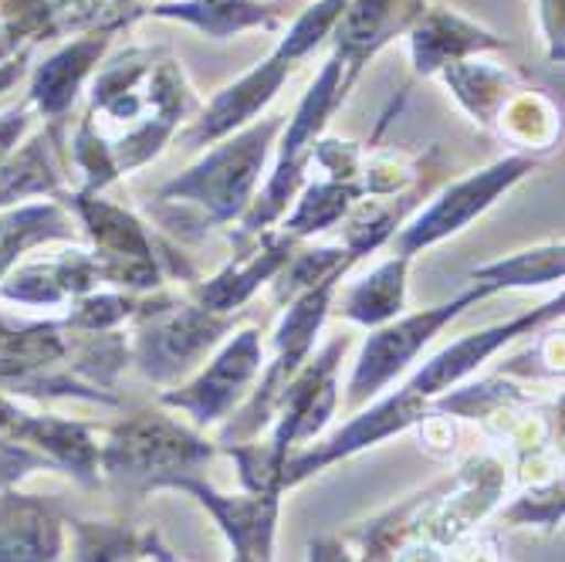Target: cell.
<instances>
[{"instance_id":"obj_1","label":"cell","mask_w":565,"mask_h":562,"mask_svg":"<svg viewBox=\"0 0 565 562\" xmlns=\"http://www.w3.org/2000/svg\"><path fill=\"white\" fill-rule=\"evenodd\" d=\"M196 113L186 72L167 47H129L88 82L85 119L106 142L116 177L157 160Z\"/></svg>"},{"instance_id":"obj_2","label":"cell","mask_w":565,"mask_h":562,"mask_svg":"<svg viewBox=\"0 0 565 562\" xmlns=\"http://www.w3.org/2000/svg\"><path fill=\"white\" fill-rule=\"evenodd\" d=\"M288 116H265L214 142L203 157L163 183L146 214L177 241H203L214 227L237 224L258 197Z\"/></svg>"},{"instance_id":"obj_3","label":"cell","mask_w":565,"mask_h":562,"mask_svg":"<svg viewBox=\"0 0 565 562\" xmlns=\"http://www.w3.org/2000/svg\"><path fill=\"white\" fill-rule=\"evenodd\" d=\"M132 326V363L142 370L146 380L173 386L177 380L193 377L211 360V352L234 332V316L203 309L190 295L180 298L157 288L146 295Z\"/></svg>"},{"instance_id":"obj_4","label":"cell","mask_w":565,"mask_h":562,"mask_svg":"<svg viewBox=\"0 0 565 562\" xmlns=\"http://www.w3.org/2000/svg\"><path fill=\"white\" fill-rule=\"evenodd\" d=\"M494 295L498 291L491 285H471L460 295H454L450 301H440V305H430V309H417V312H403V316L390 319L386 326L370 329L363 349L355 356L352 377L345 383V403L363 406V403L383 396V390L414 367L417 356L450 322H457L468 309H475V305H481Z\"/></svg>"},{"instance_id":"obj_5","label":"cell","mask_w":565,"mask_h":562,"mask_svg":"<svg viewBox=\"0 0 565 562\" xmlns=\"http://www.w3.org/2000/svg\"><path fill=\"white\" fill-rule=\"evenodd\" d=\"M539 163L542 157H532V152H511V157L494 160L484 170L450 180L444 190L430 197V203H424L420 211H414L399 224V231L390 237L393 254L414 262L420 251H430L440 241L468 231L511 187H519L529 173H535Z\"/></svg>"},{"instance_id":"obj_6","label":"cell","mask_w":565,"mask_h":562,"mask_svg":"<svg viewBox=\"0 0 565 562\" xmlns=\"http://www.w3.org/2000/svg\"><path fill=\"white\" fill-rule=\"evenodd\" d=\"M214 444L183 427L167 414H136L113 427L109 441L98 444V468L109 478L139 481L146 491L163 488L177 475H190L196 465L211 462Z\"/></svg>"},{"instance_id":"obj_7","label":"cell","mask_w":565,"mask_h":562,"mask_svg":"<svg viewBox=\"0 0 565 562\" xmlns=\"http://www.w3.org/2000/svg\"><path fill=\"white\" fill-rule=\"evenodd\" d=\"M262 370H265L262 332L247 326V329L227 336L211 352V360L203 363L186 383L163 390L160 403L186 414L193 421V427H214V424L227 421L250 396Z\"/></svg>"},{"instance_id":"obj_8","label":"cell","mask_w":565,"mask_h":562,"mask_svg":"<svg viewBox=\"0 0 565 562\" xmlns=\"http://www.w3.org/2000/svg\"><path fill=\"white\" fill-rule=\"evenodd\" d=\"M345 349H349V336H332L319 352L308 356V363L285 386L275 406L271 441L265 444L278 478L288 465V457L312 444L332 421L339 406V363Z\"/></svg>"},{"instance_id":"obj_9","label":"cell","mask_w":565,"mask_h":562,"mask_svg":"<svg viewBox=\"0 0 565 562\" xmlns=\"http://www.w3.org/2000/svg\"><path fill=\"white\" fill-rule=\"evenodd\" d=\"M298 65H301V59L285 41H278L265 62L247 68L241 78L224 85L207 106H200V113L177 132V142L183 149H207V146L234 136L237 129L258 123Z\"/></svg>"},{"instance_id":"obj_10","label":"cell","mask_w":565,"mask_h":562,"mask_svg":"<svg viewBox=\"0 0 565 562\" xmlns=\"http://www.w3.org/2000/svg\"><path fill=\"white\" fill-rule=\"evenodd\" d=\"M116 31H119L116 24L88 28L75 41L62 44L58 51H51L41 65H34L28 98H24L31 113H38L47 123H62L78 102V95L88 88L98 65L106 62Z\"/></svg>"},{"instance_id":"obj_11","label":"cell","mask_w":565,"mask_h":562,"mask_svg":"<svg viewBox=\"0 0 565 562\" xmlns=\"http://www.w3.org/2000/svg\"><path fill=\"white\" fill-rule=\"evenodd\" d=\"M163 488L190 491L207 512L217 519L221 532L227 536L231 559H250V562H275V532H278V512L281 495H221L207 481L193 475H177Z\"/></svg>"},{"instance_id":"obj_12","label":"cell","mask_w":565,"mask_h":562,"mask_svg":"<svg viewBox=\"0 0 565 562\" xmlns=\"http://www.w3.org/2000/svg\"><path fill=\"white\" fill-rule=\"evenodd\" d=\"M0 434L41 450L44 457H51V465L72 475L78 485L98 488L102 481L98 444L88 424L51 417V414H31L24 406H18L8 393H0Z\"/></svg>"},{"instance_id":"obj_13","label":"cell","mask_w":565,"mask_h":562,"mask_svg":"<svg viewBox=\"0 0 565 562\" xmlns=\"http://www.w3.org/2000/svg\"><path fill=\"white\" fill-rule=\"evenodd\" d=\"M427 11V0H349L332 28V55L345 68V85L352 88L359 72L370 65L373 55L406 38L414 21Z\"/></svg>"},{"instance_id":"obj_14","label":"cell","mask_w":565,"mask_h":562,"mask_svg":"<svg viewBox=\"0 0 565 562\" xmlns=\"http://www.w3.org/2000/svg\"><path fill=\"white\" fill-rule=\"evenodd\" d=\"M295 247L298 244L288 241L275 227L265 231L262 237L247 241V244H237L234 247V258L217 275H211L207 282H193L190 298L196 305H203V309H211V312L234 316L265 285L275 282V275L285 268V262L291 258Z\"/></svg>"},{"instance_id":"obj_15","label":"cell","mask_w":565,"mask_h":562,"mask_svg":"<svg viewBox=\"0 0 565 562\" xmlns=\"http://www.w3.org/2000/svg\"><path fill=\"white\" fill-rule=\"evenodd\" d=\"M409 41V62H414L417 75L434 78L440 68L465 62L475 55H488V51L504 47V38L475 18H465L460 11L450 8H427L414 28L406 31Z\"/></svg>"},{"instance_id":"obj_16","label":"cell","mask_w":565,"mask_h":562,"mask_svg":"<svg viewBox=\"0 0 565 562\" xmlns=\"http://www.w3.org/2000/svg\"><path fill=\"white\" fill-rule=\"evenodd\" d=\"M62 123H47V129H38L28 136L11 157L0 163V211L18 208V203L47 197L58 200L65 187V139H62Z\"/></svg>"},{"instance_id":"obj_17","label":"cell","mask_w":565,"mask_h":562,"mask_svg":"<svg viewBox=\"0 0 565 562\" xmlns=\"http://www.w3.org/2000/svg\"><path fill=\"white\" fill-rule=\"evenodd\" d=\"M65 529L55 508L34 495L0 491V562H58Z\"/></svg>"},{"instance_id":"obj_18","label":"cell","mask_w":565,"mask_h":562,"mask_svg":"<svg viewBox=\"0 0 565 562\" xmlns=\"http://www.w3.org/2000/svg\"><path fill=\"white\" fill-rule=\"evenodd\" d=\"M409 265H414L409 258L390 254L386 262H380L363 278L342 282L332 301V316L352 326H363V329H376L403 316L406 291H409Z\"/></svg>"},{"instance_id":"obj_19","label":"cell","mask_w":565,"mask_h":562,"mask_svg":"<svg viewBox=\"0 0 565 562\" xmlns=\"http://www.w3.org/2000/svg\"><path fill=\"white\" fill-rule=\"evenodd\" d=\"M78 221L62 200H28L0 211V282L41 244H75Z\"/></svg>"},{"instance_id":"obj_20","label":"cell","mask_w":565,"mask_h":562,"mask_svg":"<svg viewBox=\"0 0 565 562\" xmlns=\"http://www.w3.org/2000/svg\"><path fill=\"white\" fill-rule=\"evenodd\" d=\"M434 78H440L457 106L484 129H494L501 109L508 106V98L522 92V82L515 72L498 62H488L484 55L454 62V65L440 68Z\"/></svg>"},{"instance_id":"obj_21","label":"cell","mask_w":565,"mask_h":562,"mask_svg":"<svg viewBox=\"0 0 565 562\" xmlns=\"http://www.w3.org/2000/svg\"><path fill=\"white\" fill-rule=\"evenodd\" d=\"M139 18L180 21L214 41L241 31H275L281 24L278 11L265 0H177V4H152Z\"/></svg>"},{"instance_id":"obj_22","label":"cell","mask_w":565,"mask_h":562,"mask_svg":"<svg viewBox=\"0 0 565 562\" xmlns=\"http://www.w3.org/2000/svg\"><path fill=\"white\" fill-rule=\"evenodd\" d=\"M363 200V183L359 180H332V177H308L301 193L288 208V214L278 221L275 231H281L288 241L305 244L332 227L342 224V218Z\"/></svg>"},{"instance_id":"obj_23","label":"cell","mask_w":565,"mask_h":562,"mask_svg":"<svg viewBox=\"0 0 565 562\" xmlns=\"http://www.w3.org/2000/svg\"><path fill=\"white\" fill-rule=\"evenodd\" d=\"M565 275V247L562 241L535 244L515 254H504L481 268H475L468 278L471 285H491L498 295L501 291H529V288H545L558 285Z\"/></svg>"},{"instance_id":"obj_24","label":"cell","mask_w":565,"mask_h":562,"mask_svg":"<svg viewBox=\"0 0 565 562\" xmlns=\"http://www.w3.org/2000/svg\"><path fill=\"white\" fill-rule=\"evenodd\" d=\"M494 129L511 139L519 146V152H532V157H545V152L555 149L558 142V132H562V123H558V113L555 106L532 92V88H522L519 95L508 98V106L501 109Z\"/></svg>"},{"instance_id":"obj_25","label":"cell","mask_w":565,"mask_h":562,"mask_svg":"<svg viewBox=\"0 0 565 562\" xmlns=\"http://www.w3.org/2000/svg\"><path fill=\"white\" fill-rule=\"evenodd\" d=\"M359 262L342 247V244H298L291 251V258L285 262V268L275 275L271 282V298L275 305H288L295 295L316 288L319 282L339 275V272H352Z\"/></svg>"},{"instance_id":"obj_26","label":"cell","mask_w":565,"mask_h":562,"mask_svg":"<svg viewBox=\"0 0 565 562\" xmlns=\"http://www.w3.org/2000/svg\"><path fill=\"white\" fill-rule=\"evenodd\" d=\"M142 301L146 295H132L119 288H95L68 305L62 326L68 332H116L139 316Z\"/></svg>"},{"instance_id":"obj_27","label":"cell","mask_w":565,"mask_h":562,"mask_svg":"<svg viewBox=\"0 0 565 562\" xmlns=\"http://www.w3.org/2000/svg\"><path fill=\"white\" fill-rule=\"evenodd\" d=\"M427 498V495H424ZM424 498L409 501L403 508H393L383 519H376L366 529V549H363V562H396L399 545L406 542L409 532H417V519L414 512L424 505Z\"/></svg>"},{"instance_id":"obj_28","label":"cell","mask_w":565,"mask_h":562,"mask_svg":"<svg viewBox=\"0 0 565 562\" xmlns=\"http://www.w3.org/2000/svg\"><path fill=\"white\" fill-rule=\"evenodd\" d=\"M508 522L515 526H545L555 529L562 522V481H548V485H532L515 505L504 512Z\"/></svg>"},{"instance_id":"obj_29","label":"cell","mask_w":565,"mask_h":562,"mask_svg":"<svg viewBox=\"0 0 565 562\" xmlns=\"http://www.w3.org/2000/svg\"><path fill=\"white\" fill-rule=\"evenodd\" d=\"M34 471H58V468L51 465V457H44L41 450L0 434V491L18 488Z\"/></svg>"},{"instance_id":"obj_30","label":"cell","mask_w":565,"mask_h":562,"mask_svg":"<svg viewBox=\"0 0 565 562\" xmlns=\"http://www.w3.org/2000/svg\"><path fill=\"white\" fill-rule=\"evenodd\" d=\"M539 21H542V38H545V47H548V62L562 65V59H565L562 0H539Z\"/></svg>"},{"instance_id":"obj_31","label":"cell","mask_w":565,"mask_h":562,"mask_svg":"<svg viewBox=\"0 0 565 562\" xmlns=\"http://www.w3.org/2000/svg\"><path fill=\"white\" fill-rule=\"evenodd\" d=\"M31 123H34V113L28 102H21V106L0 113V163H4L11 152L24 142V136L31 132Z\"/></svg>"},{"instance_id":"obj_32","label":"cell","mask_w":565,"mask_h":562,"mask_svg":"<svg viewBox=\"0 0 565 562\" xmlns=\"http://www.w3.org/2000/svg\"><path fill=\"white\" fill-rule=\"evenodd\" d=\"M308 562H355L339 536H319L308 542Z\"/></svg>"},{"instance_id":"obj_33","label":"cell","mask_w":565,"mask_h":562,"mask_svg":"<svg viewBox=\"0 0 565 562\" xmlns=\"http://www.w3.org/2000/svg\"><path fill=\"white\" fill-rule=\"evenodd\" d=\"M31 47L28 51H21V55L18 59H11V62H4V65H0V95H4V92H11L28 72H31Z\"/></svg>"},{"instance_id":"obj_34","label":"cell","mask_w":565,"mask_h":562,"mask_svg":"<svg viewBox=\"0 0 565 562\" xmlns=\"http://www.w3.org/2000/svg\"><path fill=\"white\" fill-rule=\"evenodd\" d=\"M265 4H268V0H265Z\"/></svg>"}]
</instances>
